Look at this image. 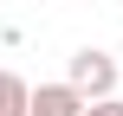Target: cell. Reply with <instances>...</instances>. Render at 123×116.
<instances>
[{"label": "cell", "instance_id": "1", "mask_svg": "<svg viewBox=\"0 0 123 116\" xmlns=\"http://www.w3.org/2000/svg\"><path fill=\"white\" fill-rule=\"evenodd\" d=\"M65 77H71V84H78L84 97H117V58H110V52H97V45L71 52Z\"/></svg>", "mask_w": 123, "mask_h": 116}, {"label": "cell", "instance_id": "4", "mask_svg": "<svg viewBox=\"0 0 123 116\" xmlns=\"http://www.w3.org/2000/svg\"><path fill=\"white\" fill-rule=\"evenodd\" d=\"M84 116H123V97H91V110Z\"/></svg>", "mask_w": 123, "mask_h": 116}, {"label": "cell", "instance_id": "3", "mask_svg": "<svg viewBox=\"0 0 123 116\" xmlns=\"http://www.w3.org/2000/svg\"><path fill=\"white\" fill-rule=\"evenodd\" d=\"M0 116H32V84L0 71Z\"/></svg>", "mask_w": 123, "mask_h": 116}, {"label": "cell", "instance_id": "2", "mask_svg": "<svg viewBox=\"0 0 123 116\" xmlns=\"http://www.w3.org/2000/svg\"><path fill=\"white\" fill-rule=\"evenodd\" d=\"M91 110V97L71 84V77H58V84H32V116H84Z\"/></svg>", "mask_w": 123, "mask_h": 116}]
</instances>
